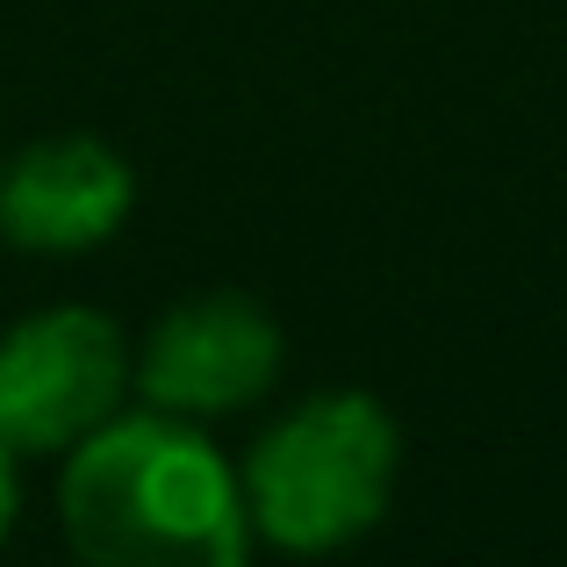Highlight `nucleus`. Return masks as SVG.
Segmentation results:
<instances>
[{"label":"nucleus","mask_w":567,"mask_h":567,"mask_svg":"<svg viewBox=\"0 0 567 567\" xmlns=\"http://www.w3.org/2000/svg\"><path fill=\"white\" fill-rule=\"evenodd\" d=\"M402 467V431L360 388L309 395L251 445L245 474V525L251 546L280 554H338L367 539L388 511Z\"/></svg>","instance_id":"obj_2"},{"label":"nucleus","mask_w":567,"mask_h":567,"mask_svg":"<svg viewBox=\"0 0 567 567\" xmlns=\"http://www.w3.org/2000/svg\"><path fill=\"white\" fill-rule=\"evenodd\" d=\"M137 181L101 137H37L0 166V237L22 251H94L130 223Z\"/></svg>","instance_id":"obj_5"},{"label":"nucleus","mask_w":567,"mask_h":567,"mask_svg":"<svg viewBox=\"0 0 567 567\" xmlns=\"http://www.w3.org/2000/svg\"><path fill=\"white\" fill-rule=\"evenodd\" d=\"M58 517L94 567H237L251 554L237 467L202 439L194 416L144 402L115 410L80 445H65Z\"/></svg>","instance_id":"obj_1"},{"label":"nucleus","mask_w":567,"mask_h":567,"mask_svg":"<svg viewBox=\"0 0 567 567\" xmlns=\"http://www.w3.org/2000/svg\"><path fill=\"white\" fill-rule=\"evenodd\" d=\"M123 323L101 309H37L0 338V445L8 453H65L109 424L130 395Z\"/></svg>","instance_id":"obj_3"},{"label":"nucleus","mask_w":567,"mask_h":567,"mask_svg":"<svg viewBox=\"0 0 567 567\" xmlns=\"http://www.w3.org/2000/svg\"><path fill=\"white\" fill-rule=\"evenodd\" d=\"M14 503H22V488H14V453L0 445V539H8V525H14Z\"/></svg>","instance_id":"obj_6"},{"label":"nucleus","mask_w":567,"mask_h":567,"mask_svg":"<svg viewBox=\"0 0 567 567\" xmlns=\"http://www.w3.org/2000/svg\"><path fill=\"white\" fill-rule=\"evenodd\" d=\"M280 360V323L266 317L251 295H187L173 302L166 317L152 323L137 367H130V388H137L152 410L166 416H230V410H251V402L274 388Z\"/></svg>","instance_id":"obj_4"}]
</instances>
